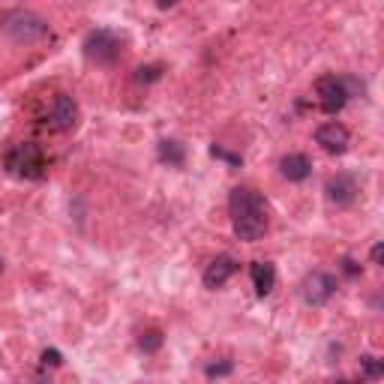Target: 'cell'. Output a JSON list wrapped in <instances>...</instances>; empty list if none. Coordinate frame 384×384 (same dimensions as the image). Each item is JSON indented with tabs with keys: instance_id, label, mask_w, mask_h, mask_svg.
<instances>
[{
	"instance_id": "obj_2",
	"label": "cell",
	"mask_w": 384,
	"mask_h": 384,
	"mask_svg": "<svg viewBox=\"0 0 384 384\" xmlns=\"http://www.w3.org/2000/svg\"><path fill=\"white\" fill-rule=\"evenodd\" d=\"M3 166H6L9 175L21 177V180H40L45 175V157H42L40 144H33V141L9 148L6 157H3Z\"/></svg>"
},
{
	"instance_id": "obj_3",
	"label": "cell",
	"mask_w": 384,
	"mask_h": 384,
	"mask_svg": "<svg viewBox=\"0 0 384 384\" xmlns=\"http://www.w3.org/2000/svg\"><path fill=\"white\" fill-rule=\"evenodd\" d=\"M0 30H3L12 42H36L40 36L49 33L45 18H40L30 9H12L0 18Z\"/></svg>"
},
{
	"instance_id": "obj_19",
	"label": "cell",
	"mask_w": 384,
	"mask_h": 384,
	"mask_svg": "<svg viewBox=\"0 0 384 384\" xmlns=\"http://www.w3.org/2000/svg\"><path fill=\"white\" fill-rule=\"evenodd\" d=\"M210 157H216V159H225V162H232V166H241V157L237 153H228V150H222L219 144H213L210 148Z\"/></svg>"
},
{
	"instance_id": "obj_5",
	"label": "cell",
	"mask_w": 384,
	"mask_h": 384,
	"mask_svg": "<svg viewBox=\"0 0 384 384\" xmlns=\"http://www.w3.org/2000/svg\"><path fill=\"white\" fill-rule=\"evenodd\" d=\"M315 96H318V105H322L324 114L342 112V105L349 103V94H345L340 76H322L318 78L315 81Z\"/></svg>"
},
{
	"instance_id": "obj_11",
	"label": "cell",
	"mask_w": 384,
	"mask_h": 384,
	"mask_svg": "<svg viewBox=\"0 0 384 384\" xmlns=\"http://www.w3.org/2000/svg\"><path fill=\"white\" fill-rule=\"evenodd\" d=\"M279 171L286 180H291V184H300V180H306L313 175V162H309L306 153H288V157H282Z\"/></svg>"
},
{
	"instance_id": "obj_16",
	"label": "cell",
	"mask_w": 384,
	"mask_h": 384,
	"mask_svg": "<svg viewBox=\"0 0 384 384\" xmlns=\"http://www.w3.org/2000/svg\"><path fill=\"white\" fill-rule=\"evenodd\" d=\"M162 78V67L159 63H148V67H139L135 69V81H141V85H153V81Z\"/></svg>"
},
{
	"instance_id": "obj_7",
	"label": "cell",
	"mask_w": 384,
	"mask_h": 384,
	"mask_svg": "<svg viewBox=\"0 0 384 384\" xmlns=\"http://www.w3.org/2000/svg\"><path fill=\"white\" fill-rule=\"evenodd\" d=\"M51 126L58 132H72L78 126V103L67 94L54 96V105H51Z\"/></svg>"
},
{
	"instance_id": "obj_8",
	"label": "cell",
	"mask_w": 384,
	"mask_h": 384,
	"mask_svg": "<svg viewBox=\"0 0 384 384\" xmlns=\"http://www.w3.org/2000/svg\"><path fill=\"white\" fill-rule=\"evenodd\" d=\"M324 192H327V201H331V204L349 207V204H354V198H358L360 189H358V180H354L351 175H336V177L327 180Z\"/></svg>"
},
{
	"instance_id": "obj_21",
	"label": "cell",
	"mask_w": 384,
	"mask_h": 384,
	"mask_svg": "<svg viewBox=\"0 0 384 384\" xmlns=\"http://www.w3.org/2000/svg\"><path fill=\"white\" fill-rule=\"evenodd\" d=\"M342 270L349 273V277H358V273H360V264L354 261V259H342Z\"/></svg>"
},
{
	"instance_id": "obj_1",
	"label": "cell",
	"mask_w": 384,
	"mask_h": 384,
	"mask_svg": "<svg viewBox=\"0 0 384 384\" xmlns=\"http://www.w3.org/2000/svg\"><path fill=\"white\" fill-rule=\"evenodd\" d=\"M228 213H232V225L234 234L241 241H259V237L268 232V201H264L261 192L237 186L232 189V198H228Z\"/></svg>"
},
{
	"instance_id": "obj_14",
	"label": "cell",
	"mask_w": 384,
	"mask_h": 384,
	"mask_svg": "<svg viewBox=\"0 0 384 384\" xmlns=\"http://www.w3.org/2000/svg\"><path fill=\"white\" fill-rule=\"evenodd\" d=\"M162 342H166V336H162V331H157V327H150V331H144V333L139 336V349L148 351V354L159 351Z\"/></svg>"
},
{
	"instance_id": "obj_17",
	"label": "cell",
	"mask_w": 384,
	"mask_h": 384,
	"mask_svg": "<svg viewBox=\"0 0 384 384\" xmlns=\"http://www.w3.org/2000/svg\"><path fill=\"white\" fill-rule=\"evenodd\" d=\"M232 369H234L232 360H216V363H207L204 376L207 378H225V376H232Z\"/></svg>"
},
{
	"instance_id": "obj_25",
	"label": "cell",
	"mask_w": 384,
	"mask_h": 384,
	"mask_svg": "<svg viewBox=\"0 0 384 384\" xmlns=\"http://www.w3.org/2000/svg\"><path fill=\"white\" fill-rule=\"evenodd\" d=\"M40 384H49V381H40Z\"/></svg>"
},
{
	"instance_id": "obj_24",
	"label": "cell",
	"mask_w": 384,
	"mask_h": 384,
	"mask_svg": "<svg viewBox=\"0 0 384 384\" xmlns=\"http://www.w3.org/2000/svg\"><path fill=\"white\" fill-rule=\"evenodd\" d=\"M0 270H3V261H0Z\"/></svg>"
},
{
	"instance_id": "obj_6",
	"label": "cell",
	"mask_w": 384,
	"mask_h": 384,
	"mask_svg": "<svg viewBox=\"0 0 384 384\" xmlns=\"http://www.w3.org/2000/svg\"><path fill=\"white\" fill-rule=\"evenodd\" d=\"M300 295H304L309 306H324L327 300L336 295V277L333 273H324V270L309 273L304 279V286H300Z\"/></svg>"
},
{
	"instance_id": "obj_20",
	"label": "cell",
	"mask_w": 384,
	"mask_h": 384,
	"mask_svg": "<svg viewBox=\"0 0 384 384\" xmlns=\"http://www.w3.org/2000/svg\"><path fill=\"white\" fill-rule=\"evenodd\" d=\"M42 363H45V367H54V369H58L60 363H63L60 351H58V349H45V351H42Z\"/></svg>"
},
{
	"instance_id": "obj_22",
	"label": "cell",
	"mask_w": 384,
	"mask_h": 384,
	"mask_svg": "<svg viewBox=\"0 0 384 384\" xmlns=\"http://www.w3.org/2000/svg\"><path fill=\"white\" fill-rule=\"evenodd\" d=\"M381 259H384V246L376 243V246H372V264H381Z\"/></svg>"
},
{
	"instance_id": "obj_4",
	"label": "cell",
	"mask_w": 384,
	"mask_h": 384,
	"mask_svg": "<svg viewBox=\"0 0 384 384\" xmlns=\"http://www.w3.org/2000/svg\"><path fill=\"white\" fill-rule=\"evenodd\" d=\"M85 58L96 67H108L121 58V40L112 30H94L85 40Z\"/></svg>"
},
{
	"instance_id": "obj_23",
	"label": "cell",
	"mask_w": 384,
	"mask_h": 384,
	"mask_svg": "<svg viewBox=\"0 0 384 384\" xmlns=\"http://www.w3.org/2000/svg\"><path fill=\"white\" fill-rule=\"evenodd\" d=\"M336 384H360V381H345V378H342V381H336Z\"/></svg>"
},
{
	"instance_id": "obj_18",
	"label": "cell",
	"mask_w": 384,
	"mask_h": 384,
	"mask_svg": "<svg viewBox=\"0 0 384 384\" xmlns=\"http://www.w3.org/2000/svg\"><path fill=\"white\" fill-rule=\"evenodd\" d=\"M342 87H345V94H349V99L351 96H363V90H367V85H363L360 78H354V76H345L342 78Z\"/></svg>"
},
{
	"instance_id": "obj_15",
	"label": "cell",
	"mask_w": 384,
	"mask_h": 384,
	"mask_svg": "<svg viewBox=\"0 0 384 384\" xmlns=\"http://www.w3.org/2000/svg\"><path fill=\"white\" fill-rule=\"evenodd\" d=\"M360 369L367 372V378H372V381L384 376V363L376 358V354H363V358H360Z\"/></svg>"
},
{
	"instance_id": "obj_13",
	"label": "cell",
	"mask_w": 384,
	"mask_h": 384,
	"mask_svg": "<svg viewBox=\"0 0 384 384\" xmlns=\"http://www.w3.org/2000/svg\"><path fill=\"white\" fill-rule=\"evenodd\" d=\"M159 159L166 162V166H184V159H186L184 144L175 141V139H162L159 141Z\"/></svg>"
},
{
	"instance_id": "obj_9",
	"label": "cell",
	"mask_w": 384,
	"mask_h": 384,
	"mask_svg": "<svg viewBox=\"0 0 384 384\" xmlns=\"http://www.w3.org/2000/svg\"><path fill=\"white\" fill-rule=\"evenodd\" d=\"M315 144H322L327 153H345L349 150V130L342 123H324L315 132Z\"/></svg>"
},
{
	"instance_id": "obj_12",
	"label": "cell",
	"mask_w": 384,
	"mask_h": 384,
	"mask_svg": "<svg viewBox=\"0 0 384 384\" xmlns=\"http://www.w3.org/2000/svg\"><path fill=\"white\" fill-rule=\"evenodd\" d=\"M250 277H252V286H255V295L259 297H268L273 286H277V268H273L270 261H252Z\"/></svg>"
},
{
	"instance_id": "obj_10",
	"label": "cell",
	"mask_w": 384,
	"mask_h": 384,
	"mask_svg": "<svg viewBox=\"0 0 384 384\" xmlns=\"http://www.w3.org/2000/svg\"><path fill=\"white\" fill-rule=\"evenodd\" d=\"M237 268H241V264H237L232 255H219V259H213V261L207 264V270H204V286H207V288H222L225 282L237 273Z\"/></svg>"
}]
</instances>
